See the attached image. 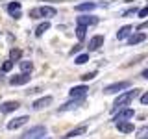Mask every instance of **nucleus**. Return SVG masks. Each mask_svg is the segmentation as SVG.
<instances>
[{
	"label": "nucleus",
	"mask_w": 148,
	"mask_h": 139,
	"mask_svg": "<svg viewBox=\"0 0 148 139\" xmlns=\"http://www.w3.org/2000/svg\"><path fill=\"white\" fill-rule=\"evenodd\" d=\"M135 96H137V89H133V91H126V93H122V95H119V96H117V100L113 102L115 109H122L124 106H128L130 102L135 98Z\"/></svg>",
	"instance_id": "nucleus-1"
},
{
	"label": "nucleus",
	"mask_w": 148,
	"mask_h": 139,
	"mask_svg": "<svg viewBox=\"0 0 148 139\" xmlns=\"http://www.w3.org/2000/svg\"><path fill=\"white\" fill-rule=\"evenodd\" d=\"M46 137V128L45 126H34L22 136V139H45Z\"/></svg>",
	"instance_id": "nucleus-2"
},
{
	"label": "nucleus",
	"mask_w": 148,
	"mask_h": 139,
	"mask_svg": "<svg viewBox=\"0 0 148 139\" xmlns=\"http://www.w3.org/2000/svg\"><path fill=\"white\" fill-rule=\"evenodd\" d=\"M130 87V82H115V83H109V85H106L104 87V93L106 95H113V93H119V91H122V89H128Z\"/></svg>",
	"instance_id": "nucleus-3"
},
{
	"label": "nucleus",
	"mask_w": 148,
	"mask_h": 139,
	"mask_svg": "<svg viewBox=\"0 0 148 139\" xmlns=\"http://www.w3.org/2000/svg\"><path fill=\"white\" fill-rule=\"evenodd\" d=\"M133 115H135V111H133L132 108H122V109H119V113L113 117L115 120V124H119V122H126L128 119H132Z\"/></svg>",
	"instance_id": "nucleus-4"
},
{
	"label": "nucleus",
	"mask_w": 148,
	"mask_h": 139,
	"mask_svg": "<svg viewBox=\"0 0 148 139\" xmlns=\"http://www.w3.org/2000/svg\"><path fill=\"white\" fill-rule=\"evenodd\" d=\"M87 91H89L87 85H76V87H72V89L69 91V95H71V98H85Z\"/></svg>",
	"instance_id": "nucleus-5"
},
{
	"label": "nucleus",
	"mask_w": 148,
	"mask_h": 139,
	"mask_svg": "<svg viewBox=\"0 0 148 139\" xmlns=\"http://www.w3.org/2000/svg\"><path fill=\"white\" fill-rule=\"evenodd\" d=\"M76 22H78V26H95V24H98V19L96 17H91V15H82V17H78L76 19Z\"/></svg>",
	"instance_id": "nucleus-6"
},
{
	"label": "nucleus",
	"mask_w": 148,
	"mask_h": 139,
	"mask_svg": "<svg viewBox=\"0 0 148 139\" xmlns=\"http://www.w3.org/2000/svg\"><path fill=\"white\" fill-rule=\"evenodd\" d=\"M17 108H21V104H18L17 100L2 102V104H0V113H11V111H15Z\"/></svg>",
	"instance_id": "nucleus-7"
},
{
	"label": "nucleus",
	"mask_w": 148,
	"mask_h": 139,
	"mask_svg": "<svg viewBox=\"0 0 148 139\" xmlns=\"http://www.w3.org/2000/svg\"><path fill=\"white\" fill-rule=\"evenodd\" d=\"M30 74H17V76H11L9 78V83H11V85H26L28 82H30Z\"/></svg>",
	"instance_id": "nucleus-8"
},
{
	"label": "nucleus",
	"mask_w": 148,
	"mask_h": 139,
	"mask_svg": "<svg viewBox=\"0 0 148 139\" xmlns=\"http://www.w3.org/2000/svg\"><path fill=\"white\" fill-rule=\"evenodd\" d=\"M83 100L85 98H72L71 102H67V104H63L61 108H59V113H65V111H71V109H76L80 104H83Z\"/></svg>",
	"instance_id": "nucleus-9"
},
{
	"label": "nucleus",
	"mask_w": 148,
	"mask_h": 139,
	"mask_svg": "<svg viewBox=\"0 0 148 139\" xmlns=\"http://www.w3.org/2000/svg\"><path fill=\"white\" fill-rule=\"evenodd\" d=\"M28 120H30V119H28L26 115H22V117H17V119H13V120H9V122H8V130H17V128L24 126Z\"/></svg>",
	"instance_id": "nucleus-10"
},
{
	"label": "nucleus",
	"mask_w": 148,
	"mask_h": 139,
	"mask_svg": "<svg viewBox=\"0 0 148 139\" xmlns=\"http://www.w3.org/2000/svg\"><path fill=\"white\" fill-rule=\"evenodd\" d=\"M52 96H43V98H39V100H35L34 104H32V108H34L35 111H39V109H43V108H46V106H50L52 104Z\"/></svg>",
	"instance_id": "nucleus-11"
},
{
	"label": "nucleus",
	"mask_w": 148,
	"mask_h": 139,
	"mask_svg": "<svg viewBox=\"0 0 148 139\" xmlns=\"http://www.w3.org/2000/svg\"><path fill=\"white\" fill-rule=\"evenodd\" d=\"M143 41H146V34H143V32H137V34H132L128 37V45H139L143 43Z\"/></svg>",
	"instance_id": "nucleus-12"
},
{
	"label": "nucleus",
	"mask_w": 148,
	"mask_h": 139,
	"mask_svg": "<svg viewBox=\"0 0 148 139\" xmlns=\"http://www.w3.org/2000/svg\"><path fill=\"white\" fill-rule=\"evenodd\" d=\"M104 45V35H95L89 39V50H98Z\"/></svg>",
	"instance_id": "nucleus-13"
},
{
	"label": "nucleus",
	"mask_w": 148,
	"mask_h": 139,
	"mask_svg": "<svg viewBox=\"0 0 148 139\" xmlns=\"http://www.w3.org/2000/svg\"><path fill=\"white\" fill-rule=\"evenodd\" d=\"M39 15L41 17H46V19L56 17V8H52V6H41L39 8Z\"/></svg>",
	"instance_id": "nucleus-14"
},
{
	"label": "nucleus",
	"mask_w": 148,
	"mask_h": 139,
	"mask_svg": "<svg viewBox=\"0 0 148 139\" xmlns=\"http://www.w3.org/2000/svg\"><path fill=\"white\" fill-rule=\"evenodd\" d=\"M8 11H9V15H11V17L18 19V17H21V2H11L8 6Z\"/></svg>",
	"instance_id": "nucleus-15"
},
{
	"label": "nucleus",
	"mask_w": 148,
	"mask_h": 139,
	"mask_svg": "<svg viewBox=\"0 0 148 139\" xmlns=\"http://www.w3.org/2000/svg\"><path fill=\"white\" fill-rule=\"evenodd\" d=\"M117 126L119 132H122V133H132L133 132V124L130 122V120H126V122H119V124H115Z\"/></svg>",
	"instance_id": "nucleus-16"
},
{
	"label": "nucleus",
	"mask_w": 148,
	"mask_h": 139,
	"mask_svg": "<svg viewBox=\"0 0 148 139\" xmlns=\"http://www.w3.org/2000/svg\"><path fill=\"white\" fill-rule=\"evenodd\" d=\"M96 8L95 2H83V4H78V6H74L76 11H92V9Z\"/></svg>",
	"instance_id": "nucleus-17"
},
{
	"label": "nucleus",
	"mask_w": 148,
	"mask_h": 139,
	"mask_svg": "<svg viewBox=\"0 0 148 139\" xmlns=\"http://www.w3.org/2000/svg\"><path fill=\"white\" fill-rule=\"evenodd\" d=\"M132 30H133V28L130 26V24L122 26V28H120V30L117 32V39H126V37H128L130 34H132Z\"/></svg>",
	"instance_id": "nucleus-18"
},
{
	"label": "nucleus",
	"mask_w": 148,
	"mask_h": 139,
	"mask_svg": "<svg viewBox=\"0 0 148 139\" xmlns=\"http://www.w3.org/2000/svg\"><path fill=\"white\" fill-rule=\"evenodd\" d=\"M85 132H87V126H78V128H74V130H71V132L67 133V139H72L76 136H83Z\"/></svg>",
	"instance_id": "nucleus-19"
},
{
	"label": "nucleus",
	"mask_w": 148,
	"mask_h": 139,
	"mask_svg": "<svg viewBox=\"0 0 148 139\" xmlns=\"http://www.w3.org/2000/svg\"><path fill=\"white\" fill-rule=\"evenodd\" d=\"M18 65H21V71H22V74H30L32 71H34V63L32 61H18Z\"/></svg>",
	"instance_id": "nucleus-20"
},
{
	"label": "nucleus",
	"mask_w": 148,
	"mask_h": 139,
	"mask_svg": "<svg viewBox=\"0 0 148 139\" xmlns=\"http://www.w3.org/2000/svg\"><path fill=\"white\" fill-rule=\"evenodd\" d=\"M48 28H50V22H48V21L41 22V24H39V26L35 28V35H37V37H41V35H43V34H45L46 30H48Z\"/></svg>",
	"instance_id": "nucleus-21"
},
{
	"label": "nucleus",
	"mask_w": 148,
	"mask_h": 139,
	"mask_svg": "<svg viewBox=\"0 0 148 139\" xmlns=\"http://www.w3.org/2000/svg\"><path fill=\"white\" fill-rule=\"evenodd\" d=\"M9 56H11V59L9 61H21V56H22V50L21 48H11V52H9Z\"/></svg>",
	"instance_id": "nucleus-22"
},
{
	"label": "nucleus",
	"mask_w": 148,
	"mask_h": 139,
	"mask_svg": "<svg viewBox=\"0 0 148 139\" xmlns=\"http://www.w3.org/2000/svg\"><path fill=\"white\" fill-rule=\"evenodd\" d=\"M135 133H137V139H146L148 137V126H141Z\"/></svg>",
	"instance_id": "nucleus-23"
},
{
	"label": "nucleus",
	"mask_w": 148,
	"mask_h": 139,
	"mask_svg": "<svg viewBox=\"0 0 148 139\" xmlns=\"http://www.w3.org/2000/svg\"><path fill=\"white\" fill-rule=\"evenodd\" d=\"M89 61V54H80L76 59H74V63L76 65H83V63H87Z\"/></svg>",
	"instance_id": "nucleus-24"
},
{
	"label": "nucleus",
	"mask_w": 148,
	"mask_h": 139,
	"mask_svg": "<svg viewBox=\"0 0 148 139\" xmlns=\"http://www.w3.org/2000/svg\"><path fill=\"white\" fill-rule=\"evenodd\" d=\"M85 32H87L85 26H78V28H76V35H78V39H80V41L85 39Z\"/></svg>",
	"instance_id": "nucleus-25"
},
{
	"label": "nucleus",
	"mask_w": 148,
	"mask_h": 139,
	"mask_svg": "<svg viewBox=\"0 0 148 139\" xmlns=\"http://www.w3.org/2000/svg\"><path fill=\"white\" fill-rule=\"evenodd\" d=\"M137 11H139V9H137L135 6H133V8H128V9H126V11H124V13H122V17H132V15H135V13H137Z\"/></svg>",
	"instance_id": "nucleus-26"
},
{
	"label": "nucleus",
	"mask_w": 148,
	"mask_h": 139,
	"mask_svg": "<svg viewBox=\"0 0 148 139\" xmlns=\"http://www.w3.org/2000/svg\"><path fill=\"white\" fill-rule=\"evenodd\" d=\"M95 76H96V71H92V72H87V74H83V76H82V80H83V82H89V80H92Z\"/></svg>",
	"instance_id": "nucleus-27"
},
{
	"label": "nucleus",
	"mask_w": 148,
	"mask_h": 139,
	"mask_svg": "<svg viewBox=\"0 0 148 139\" xmlns=\"http://www.w3.org/2000/svg\"><path fill=\"white\" fill-rule=\"evenodd\" d=\"M11 69H13V61H6L2 65V72H9Z\"/></svg>",
	"instance_id": "nucleus-28"
},
{
	"label": "nucleus",
	"mask_w": 148,
	"mask_h": 139,
	"mask_svg": "<svg viewBox=\"0 0 148 139\" xmlns=\"http://www.w3.org/2000/svg\"><path fill=\"white\" fill-rule=\"evenodd\" d=\"M137 15H139V17H143V19L148 17V6H145L143 9H139V11H137Z\"/></svg>",
	"instance_id": "nucleus-29"
},
{
	"label": "nucleus",
	"mask_w": 148,
	"mask_h": 139,
	"mask_svg": "<svg viewBox=\"0 0 148 139\" xmlns=\"http://www.w3.org/2000/svg\"><path fill=\"white\" fill-rule=\"evenodd\" d=\"M141 104L143 106H148V91L145 93V95H141Z\"/></svg>",
	"instance_id": "nucleus-30"
},
{
	"label": "nucleus",
	"mask_w": 148,
	"mask_h": 139,
	"mask_svg": "<svg viewBox=\"0 0 148 139\" xmlns=\"http://www.w3.org/2000/svg\"><path fill=\"white\" fill-rule=\"evenodd\" d=\"M80 48H82V46H80V45H76V46H74V48L71 50V54H78V52H80Z\"/></svg>",
	"instance_id": "nucleus-31"
},
{
	"label": "nucleus",
	"mask_w": 148,
	"mask_h": 139,
	"mask_svg": "<svg viewBox=\"0 0 148 139\" xmlns=\"http://www.w3.org/2000/svg\"><path fill=\"white\" fill-rule=\"evenodd\" d=\"M141 76H143V78H146V80H148V69H145V71L141 72Z\"/></svg>",
	"instance_id": "nucleus-32"
},
{
	"label": "nucleus",
	"mask_w": 148,
	"mask_h": 139,
	"mask_svg": "<svg viewBox=\"0 0 148 139\" xmlns=\"http://www.w3.org/2000/svg\"><path fill=\"white\" fill-rule=\"evenodd\" d=\"M143 28H148V21H145V22H143V24L139 26V30H143Z\"/></svg>",
	"instance_id": "nucleus-33"
},
{
	"label": "nucleus",
	"mask_w": 148,
	"mask_h": 139,
	"mask_svg": "<svg viewBox=\"0 0 148 139\" xmlns=\"http://www.w3.org/2000/svg\"><path fill=\"white\" fill-rule=\"evenodd\" d=\"M63 139H67V137H63Z\"/></svg>",
	"instance_id": "nucleus-34"
},
{
	"label": "nucleus",
	"mask_w": 148,
	"mask_h": 139,
	"mask_svg": "<svg viewBox=\"0 0 148 139\" xmlns=\"http://www.w3.org/2000/svg\"><path fill=\"white\" fill-rule=\"evenodd\" d=\"M146 139H148V137H146Z\"/></svg>",
	"instance_id": "nucleus-35"
},
{
	"label": "nucleus",
	"mask_w": 148,
	"mask_h": 139,
	"mask_svg": "<svg viewBox=\"0 0 148 139\" xmlns=\"http://www.w3.org/2000/svg\"><path fill=\"white\" fill-rule=\"evenodd\" d=\"M45 139H46V137H45Z\"/></svg>",
	"instance_id": "nucleus-36"
}]
</instances>
